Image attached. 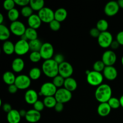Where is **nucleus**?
<instances>
[{
  "label": "nucleus",
  "mask_w": 123,
  "mask_h": 123,
  "mask_svg": "<svg viewBox=\"0 0 123 123\" xmlns=\"http://www.w3.org/2000/svg\"><path fill=\"white\" fill-rule=\"evenodd\" d=\"M112 95L111 87L107 84H102L97 86L94 93L95 98L100 103H107L112 97Z\"/></svg>",
  "instance_id": "obj_1"
},
{
  "label": "nucleus",
  "mask_w": 123,
  "mask_h": 123,
  "mask_svg": "<svg viewBox=\"0 0 123 123\" xmlns=\"http://www.w3.org/2000/svg\"><path fill=\"white\" fill-rule=\"evenodd\" d=\"M42 70L47 77L54 78L59 74V65L53 58L44 60L42 64Z\"/></svg>",
  "instance_id": "obj_2"
},
{
  "label": "nucleus",
  "mask_w": 123,
  "mask_h": 123,
  "mask_svg": "<svg viewBox=\"0 0 123 123\" xmlns=\"http://www.w3.org/2000/svg\"><path fill=\"white\" fill-rule=\"evenodd\" d=\"M103 74L96 71H90L88 74L86 75V81L90 85L94 86H98L103 83Z\"/></svg>",
  "instance_id": "obj_3"
},
{
  "label": "nucleus",
  "mask_w": 123,
  "mask_h": 123,
  "mask_svg": "<svg viewBox=\"0 0 123 123\" xmlns=\"http://www.w3.org/2000/svg\"><path fill=\"white\" fill-rule=\"evenodd\" d=\"M58 88L54 85L52 82H46L42 85L38 95L45 97L55 96Z\"/></svg>",
  "instance_id": "obj_4"
},
{
  "label": "nucleus",
  "mask_w": 123,
  "mask_h": 123,
  "mask_svg": "<svg viewBox=\"0 0 123 123\" xmlns=\"http://www.w3.org/2000/svg\"><path fill=\"white\" fill-rule=\"evenodd\" d=\"M55 97L57 102L64 104L70 101V100L72 99V92L65 88H60L56 91Z\"/></svg>",
  "instance_id": "obj_5"
},
{
  "label": "nucleus",
  "mask_w": 123,
  "mask_h": 123,
  "mask_svg": "<svg viewBox=\"0 0 123 123\" xmlns=\"http://www.w3.org/2000/svg\"><path fill=\"white\" fill-rule=\"evenodd\" d=\"M113 40L112 34L108 31L101 32L99 37L97 38L98 45L102 48H108L110 47Z\"/></svg>",
  "instance_id": "obj_6"
},
{
  "label": "nucleus",
  "mask_w": 123,
  "mask_h": 123,
  "mask_svg": "<svg viewBox=\"0 0 123 123\" xmlns=\"http://www.w3.org/2000/svg\"><path fill=\"white\" fill-rule=\"evenodd\" d=\"M38 16L42 22L49 24L55 19V12L49 7H44L38 13Z\"/></svg>",
  "instance_id": "obj_7"
},
{
  "label": "nucleus",
  "mask_w": 123,
  "mask_h": 123,
  "mask_svg": "<svg viewBox=\"0 0 123 123\" xmlns=\"http://www.w3.org/2000/svg\"><path fill=\"white\" fill-rule=\"evenodd\" d=\"M30 50L29 42L20 39L14 44V53L19 56L27 54Z\"/></svg>",
  "instance_id": "obj_8"
},
{
  "label": "nucleus",
  "mask_w": 123,
  "mask_h": 123,
  "mask_svg": "<svg viewBox=\"0 0 123 123\" xmlns=\"http://www.w3.org/2000/svg\"><path fill=\"white\" fill-rule=\"evenodd\" d=\"M31 84V79L29 76L26 74H19L16 76L15 84L19 90H26L30 86Z\"/></svg>",
  "instance_id": "obj_9"
},
{
  "label": "nucleus",
  "mask_w": 123,
  "mask_h": 123,
  "mask_svg": "<svg viewBox=\"0 0 123 123\" xmlns=\"http://www.w3.org/2000/svg\"><path fill=\"white\" fill-rule=\"evenodd\" d=\"M42 59L44 60L52 59L54 54V48L52 44L49 42L44 43L40 50Z\"/></svg>",
  "instance_id": "obj_10"
},
{
  "label": "nucleus",
  "mask_w": 123,
  "mask_h": 123,
  "mask_svg": "<svg viewBox=\"0 0 123 123\" xmlns=\"http://www.w3.org/2000/svg\"><path fill=\"white\" fill-rule=\"evenodd\" d=\"M117 60V56L112 50H107L102 55V61L106 66H114Z\"/></svg>",
  "instance_id": "obj_11"
},
{
  "label": "nucleus",
  "mask_w": 123,
  "mask_h": 123,
  "mask_svg": "<svg viewBox=\"0 0 123 123\" xmlns=\"http://www.w3.org/2000/svg\"><path fill=\"white\" fill-rule=\"evenodd\" d=\"M73 72V67L70 62L64 61L59 65V74L64 79L72 77Z\"/></svg>",
  "instance_id": "obj_12"
},
{
  "label": "nucleus",
  "mask_w": 123,
  "mask_h": 123,
  "mask_svg": "<svg viewBox=\"0 0 123 123\" xmlns=\"http://www.w3.org/2000/svg\"><path fill=\"white\" fill-rule=\"evenodd\" d=\"M10 30L11 32L14 36L21 37L25 34L26 28L25 25L22 22L17 20L11 23L10 25Z\"/></svg>",
  "instance_id": "obj_13"
},
{
  "label": "nucleus",
  "mask_w": 123,
  "mask_h": 123,
  "mask_svg": "<svg viewBox=\"0 0 123 123\" xmlns=\"http://www.w3.org/2000/svg\"><path fill=\"white\" fill-rule=\"evenodd\" d=\"M120 6L117 1H111L108 2L105 5L104 8V12L108 16L112 17L115 16L120 10Z\"/></svg>",
  "instance_id": "obj_14"
},
{
  "label": "nucleus",
  "mask_w": 123,
  "mask_h": 123,
  "mask_svg": "<svg viewBox=\"0 0 123 123\" xmlns=\"http://www.w3.org/2000/svg\"><path fill=\"white\" fill-rule=\"evenodd\" d=\"M38 93L37 91L32 89H29L25 92L24 95V98L26 102L29 105H33L37 100H38Z\"/></svg>",
  "instance_id": "obj_15"
},
{
  "label": "nucleus",
  "mask_w": 123,
  "mask_h": 123,
  "mask_svg": "<svg viewBox=\"0 0 123 123\" xmlns=\"http://www.w3.org/2000/svg\"><path fill=\"white\" fill-rule=\"evenodd\" d=\"M103 75L108 80H114L117 78L118 71L114 66H106L103 72Z\"/></svg>",
  "instance_id": "obj_16"
},
{
  "label": "nucleus",
  "mask_w": 123,
  "mask_h": 123,
  "mask_svg": "<svg viewBox=\"0 0 123 123\" xmlns=\"http://www.w3.org/2000/svg\"><path fill=\"white\" fill-rule=\"evenodd\" d=\"M25 118L28 123H37L41 119V113L34 109H30L27 111Z\"/></svg>",
  "instance_id": "obj_17"
},
{
  "label": "nucleus",
  "mask_w": 123,
  "mask_h": 123,
  "mask_svg": "<svg viewBox=\"0 0 123 123\" xmlns=\"http://www.w3.org/2000/svg\"><path fill=\"white\" fill-rule=\"evenodd\" d=\"M27 22L29 25V27L37 30L40 27L42 21L41 20L38 14H33L30 18H28Z\"/></svg>",
  "instance_id": "obj_18"
},
{
  "label": "nucleus",
  "mask_w": 123,
  "mask_h": 123,
  "mask_svg": "<svg viewBox=\"0 0 123 123\" xmlns=\"http://www.w3.org/2000/svg\"><path fill=\"white\" fill-rule=\"evenodd\" d=\"M25 67V61L21 58L14 59L12 63V68L15 73H20Z\"/></svg>",
  "instance_id": "obj_19"
},
{
  "label": "nucleus",
  "mask_w": 123,
  "mask_h": 123,
  "mask_svg": "<svg viewBox=\"0 0 123 123\" xmlns=\"http://www.w3.org/2000/svg\"><path fill=\"white\" fill-rule=\"evenodd\" d=\"M21 118L19 111L16 109H12L7 115V120L8 123H19Z\"/></svg>",
  "instance_id": "obj_20"
},
{
  "label": "nucleus",
  "mask_w": 123,
  "mask_h": 123,
  "mask_svg": "<svg viewBox=\"0 0 123 123\" xmlns=\"http://www.w3.org/2000/svg\"><path fill=\"white\" fill-rule=\"evenodd\" d=\"M111 108L109 104L107 103H101L97 108V113L98 115L102 117H105L109 115L111 112Z\"/></svg>",
  "instance_id": "obj_21"
},
{
  "label": "nucleus",
  "mask_w": 123,
  "mask_h": 123,
  "mask_svg": "<svg viewBox=\"0 0 123 123\" xmlns=\"http://www.w3.org/2000/svg\"><path fill=\"white\" fill-rule=\"evenodd\" d=\"M77 87H78V83L75 79L72 77L65 79L64 88L72 92L76 90Z\"/></svg>",
  "instance_id": "obj_22"
},
{
  "label": "nucleus",
  "mask_w": 123,
  "mask_h": 123,
  "mask_svg": "<svg viewBox=\"0 0 123 123\" xmlns=\"http://www.w3.org/2000/svg\"><path fill=\"white\" fill-rule=\"evenodd\" d=\"M16 78V76H15L14 73L13 72H10V71H7L2 75L3 81L4 82L5 84L8 85V86L14 84Z\"/></svg>",
  "instance_id": "obj_23"
},
{
  "label": "nucleus",
  "mask_w": 123,
  "mask_h": 123,
  "mask_svg": "<svg viewBox=\"0 0 123 123\" xmlns=\"http://www.w3.org/2000/svg\"><path fill=\"white\" fill-rule=\"evenodd\" d=\"M68 13L64 8H59L55 11V19L61 22L64 21L67 18Z\"/></svg>",
  "instance_id": "obj_24"
},
{
  "label": "nucleus",
  "mask_w": 123,
  "mask_h": 123,
  "mask_svg": "<svg viewBox=\"0 0 123 123\" xmlns=\"http://www.w3.org/2000/svg\"><path fill=\"white\" fill-rule=\"evenodd\" d=\"M11 31L10 28L4 24L0 25V40L1 41L8 40V38L10 37Z\"/></svg>",
  "instance_id": "obj_25"
},
{
  "label": "nucleus",
  "mask_w": 123,
  "mask_h": 123,
  "mask_svg": "<svg viewBox=\"0 0 123 123\" xmlns=\"http://www.w3.org/2000/svg\"><path fill=\"white\" fill-rule=\"evenodd\" d=\"M2 48L4 53L7 55H11L14 53V44L10 40L4 42Z\"/></svg>",
  "instance_id": "obj_26"
},
{
  "label": "nucleus",
  "mask_w": 123,
  "mask_h": 123,
  "mask_svg": "<svg viewBox=\"0 0 123 123\" xmlns=\"http://www.w3.org/2000/svg\"><path fill=\"white\" fill-rule=\"evenodd\" d=\"M30 6L34 11L38 12L44 7V1L43 0H30Z\"/></svg>",
  "instance_id": "obj_27"
},
{
  "label": "nucleus",
  "mask_w": 123,
  "mask_h": 123,
  "mask_svg": "<svg viewBox=\"0 0 123 123\" xmlns=\"http://www.w3.org/2000/svg\"><path fill=\"white\" fill-rule=\"evenodd\" d=\"M43 43L38 38L29 42L30 50L31 52H39Z\"/></svg>",
  "instance_id": "obj_28"
},
{
  "label": "nucleus",
  "mask_w": 123,
  "mask_h": 123,
  "mask_svg": "<svg viewBox=\"0 0 123 123\" xmlns=\"http://www.w3.org/2000/svg\"><path fill=\"white\" fill-rule=\"evenodd\" d=\"M44 106L47 108H54L57 103L55 96H50V97H45L43 100Z\"/></svg>",
  "instance_id": "obj_29"
},
{
  "label": "nucleus",
  "mask_w": 123,
  "mask_h": 123,
  "mask_svg": "<svg viewBox=\"0 0 123 123\" xmlns=\"http://www.w3.org/2000/svg\"><path fill=\"white\" fill-rule=\"evenodd\" d=\"M42 75V70L38 67H32L29 72L28 76L31 80H36L39 79Z\"/></svg>",
  "instance_id": "obj_30"
},
{
  "label": "nucleus",
  "mask_w": 123,
  "mask_h": 123,
  "mask_svg": "<svg viewBox=\"0 0 123 123\" xmlns=\"http://www.w3.org/2000/svg\"><path fill=\"white\" fill-rule=\"evenodd\" d=\"M25 34L27 37V39L28 40H29V42L38 38V33H37V30L31 28L30 27L26 28Z\"/></svg>",
  "instance_id": "obj_31"
},
{
  "label": "nucleus",
  "mask_w": 123,
  "mask_h": 123,
  "mask_svg": "<svg viewBox=\"0 0 123 123\" xmlns=\"http://www.w3.org/2000/svg\"><path fill=\"white\" fill-rule=\"evenodd\" d=\"M96 28L100 31L101 32H105V31H108V29L109 28V24L108 21L104 19H100L98 20L96 24Z\"/></svg>",
  "instance_id": "obj_32"
},
{
  "label": "nucleus",
  "mask_w": 123,
  "mask_h": 123,
  "mask_svg": "<svg viewBox=\"0 0 123 123\" xmlns=\"http://www.w3.org/2000/svg\"><path fill=\"white\" fill-rule=\"evenodd\" d=\"M7 17L12 22L17 21L18 20V19L19 17V12L16 8H13V9L8 11L7 13Z\"/></svg>",
  "instance_id": "obj_33"
},
{
  "label": "nucleus",
  "mask_w": 123,
  "mask_h": 123,
  "mask_svg": "<svg viewBox=\"0 0 123 123\" xmlns=\"http://www.w3.org/2000/svg\"><path fill=\"white\" fill-rule=\"evenodd\" d=\"M64 78L63 77L61 76H60V74H58V75L56 76L55 78H53V80L52 82L53 84H54V85L58 89L60 88H62V86H64Z\"/></svg>",
  "instance_id": "obj_34"
},
{
  "label": "nucleus",
  "mask_w": 123,
  "mask_h": 123,
  "mask_svg": "<svg viewBox=\"0 0 123 123\" xmlns=\"http://www.w3.org/2000/svg\"><path fill=\"white\" fill-rule=\"evenodd\" d=\"M33 10L32 9L30 6H27L22 8L20 10V13L25 18H30L31 15L33 14Z\"/></svg>",
  "instance_id": "obj_35"
},
{
  "label": "nucleus",
  "mask_w": 123,
  "mask_h": 123,
  "mask_svg": "<svg viewBox=\"0 0 123 123\" xmlns=\"http://www.w3.org/2000/svg\"><path fill=\"white\" fill-rule=\"evenodd\" d=\"M108 103L110 106L111 109H117L121 106V105H120V99H118V98H116V97H112L108 102Z\"/></svg>",
  "instance_id": "obj_36"
},
{
  "label": "nucleus",
  "mask_w": 123,
  "mask_h": 123,
  "mask_svg": "<svg viewBox=\"0 0 123 123\" xmlns=\"http://www.w3.org/2000/svg\"><path fill=\"white\" fill-rule=\"evenodd\" d=\"M105 67L106 66L103 63V61L102 60H98L94 63L93 70L101 73L102 72H103Z\"/></svg>",
  "instance_id": "obj_37"
},
{
  "label": "nucleus",
  "mask_w": 123,
  "mask_h": 123,
  "mask_svg": "<svg viewBox=\"0 0 123 123\" xmlns=\"http://www.w3.org/2000/svg\"><path fill=\"white\" fill-rule=\"evenodd\" d=\"M30 60L32 62H38L42 59L40 52H31L29 56Z\"/></svg>",
  "instance_id": "obj_38"
},
{
  "label": "nucleus",
  "mask_w": 123,
  "mask_h": 123,
  "mask_svg": "<svg viewBox=\"0 0 123 123\" xmlns=\"http://www.w3.org/2000/svg\"><path fill=\"white\" fill-rule=\"evenodd\" d=\"M16 3L14 0H6L3 3V7L5 10L8 12L14 8Z\"/></svg>",
  "instance_id": "obj_39"
},
{
  "label": "nucleus",
  "mask_w": 123,
  "mask_h": 123,
  "mask_svg": "<svg viewBox=\"0 0 123 123\" xmlns=\"http://www.w3.org/2000/svg\"><path fill=\"white\" fill-rule=\"evenodd\" d=\"M49 28L53 31H58L61 28V22L54 19L49 24Z\"/></svg>",
  "instance_id": "obj_40"
},
{
  "label": "nucleus",
  "mask_w": 123,
  "mask_h": 123,
  "mask_svg": "<svg viewBox=\"0 0 123 123\" xmlns=\"http://www.w3.org/2000/svg\"><path fill=\"white\" fill-rule=\"evenodd\" d=\"M44 107L45 106H44V103H43V101L39 100H37V102L33 105V109L37 111L40 112H41L44 109Z\"/></svg>",
  "instance_id": "obj_41"
},
{
  "label": "nucleus",
  "mask_w": 123,
  "mask_h": 123,
  "mask_svg": "<svg viewBox=\"0 0 123 123\" xmlns=\"http://www.w3.org/2000/svg\"><path fill=\"white\" fill-rule=\"evenodd\" d=\"M54 61L56 62L58 65L61 64V63H62L63 62H64V56L62 54H57L54 56Z\"/></svg>",
  "instance_id": "obj_42"
},
{
  "label": "nucleus",
  "mask_w": 123,
  "mask_h": 123,
  "mask_svg": "<svg viewBox=\"0 0 123 123\" xmlns=\"http://www.w3.org/2000/svg\"><path fill=\"white\" fill-rule=\"evenodd\" d=\"M100 33V31L96 27L92 28H91L90 31V36H91V37H94V38H98V37H99Z\"/></svg>",
  "instance_id": "obj_43"
},
{
  "label": "nucleus",
  "mask_w": 123,
  "mask_h": 123,
  "mask_svg": "<svg viewBox=\"0 0 123 123\" xmlns=\"http://www.w3.org/2000/svg\"><path fill=\"white\" fill-rule=\"evenodd\" d=\"M14 2L16 5L24 7L25 6H29L30 1V0H14Z\"/></svg>",
  "instance_id": "obj_44"
},
{
  "label": "nucleus",
  "mask_w": 123,
  "mask_h": 123,
  "mask_svg": "<svg viewBox=\"0 0 123 123\" xmlns=\"http://www.w3.org/2000/svg\"><path fill=\"white\" fill-rule=\"evenodd\" d=\"M116 40L120 45L123 46V31H121L117 34L116 37Z\"/></svg>",
  "instance_id": "obj_45"
},
{
  "label": "nucleus",
  "mask_w": 123,
  "mask_h": 123,
  "mask_svg": "<svg viewBox=\"0 0 123 123\" xmlns=\"http://www.w3.org/2000/svg\"><path fill=\"white\" fill-rule=\"evenodd\" d=\"M19 89L16 86L15 84H13V85H10L8 86V91L10 94H15L16 93L17 91Z\"/></svg>",
  "instance_id": "obj_46"
},
{
  "label": "nucleus",
  "mask_w": 123,
  "mask_h": 123,
  "mask_svg": "<svg viewBox=\"0 0 123 123\" xmlns=\"http://www.w3.org/2000/svg\"><path fill=\"white\" fill-rule=\"evenodd\" d=\"M2 109H3L4 111L5 112L7 113L8 114V112H10L12 110V106H11L10 104H9V103H4V104H3L2 105Z\"/></svg>",
  "instance_id": "obj_47"
},
{
  "label": "nucleus",
  "mask_w": 123,
  "mask_h": 123,
  "mask_svg": "<svg viewBox=\"0 0 123 123\" xmlns=\"http://www.w3.org/2000/svg\"><path fill=\"white\" fill-rule=\"evenodd\" d=\"M54 109H55V111L57 112H61L64 109V104L57 102Z\"/></svg>",
  "instance_id": "obj_48"
},
{
  "label": "nucleus",
  "mask_w": 123,
  "mask_h": 123,
  "mask_svg": "<svg viewBox=\"0 0 123 123\" xmlns=\"http://www.w3.org/2000/svg\"><path fill=\"white\" fill-rule=\"evenodd\" d=\"M120 44H119V43L117 42V41L113 40L112 43L110 47L113 50H116V49H117L118 48L120 47Z\"/></svg>",
  "instance_id": "obj_49"
},
{
  "label": "nucleus",
  "mask_w": 123,
  "mask_h": 123,
  "mask_svg": "<svg viewBox=\"0 0 123 123\" xmlns=\"http://www.w3.org/2000/svg\"><path fill=\"white\" fill-rule=\"evenodd\" d=\"M19 111V114H20L21 117H25L26 115V113H27V111L25 109H20Z\"/></svg>",
  "instance_id": "obj_50"
},
{
  "label": "nucleus",
  "mask_w": 123,
  "mask_h": 123,
  "mask_svg": "<svg viewBox=\"0 0 123 123\" xmlns=\"http://www.w3.org/2000/svg\"><path fill=\"white\" fill-rule=\"evenodd\" d=\"M118 4L119 6H120V8H123V0H119L117 1Z\"/></svg>",
  "instance_id": "obj_51"
},
{
  "label": "nucleus",
  "mask_w": 123,
  "mask_h": 123,
  "mask_svg": "<svg viewBox=\"0 0 123 123\" xmlns=\"http://www.w3.org/2000/svg\"><path fill=\"white\" fill-rule=\"evenodd\" d=\"M3 21H4L3 14H2V13H0V25L3 24H2V23H3Z\"/></svg>",
  "instance_id": "obj_52"
},
{
  "label": "nucleus",
  "mask_w": 123,
  "mask_h": 123,
  "mask_svg": "<svg viewBox=\"0 0 123 123\" xmlns=\"http://www.w3.org/2000/svg\"><path fill=\"white\" fill-rule=\"evenodd\" d=\"M119 99H120V105H121V106L123 108V95H122V96L120 97V98H119Z\"/></svg>",
  "instance_id": "obj_53"
},
{
  "label": "nucleus",
  "mask_w": 123,
  "mask_h": 123,
  "mask_svg": "<svg viewBox=\"0 0 123 123\" xmlns=\"http://www.w3.org/2000/svg\"><path fill=\"white\" fill-rule=\"evenodd\" d=\"M121 64H122V65H123V56H122V58H121Z\"/></svg>",
  "instance_id": "obj_54"
}]
</instances>
